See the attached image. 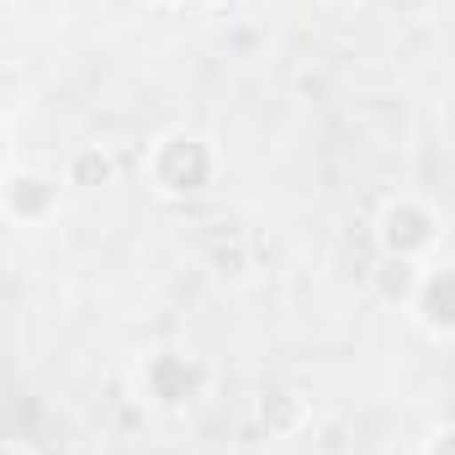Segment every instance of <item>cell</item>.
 Instances as JSON below:
<instances>
[{
  "mask_svg": "<svg viewBox=\"0 0 455 455\" xmlns=\"http://www.w3.org/2000/svg\"><path fill=\"white\" fill-rule=\"evenodd\" d=\"M154 180H159V191H170V196H196V191H207V180H212V148H207L202 138H186V132L164 138L159 154H154Z\"/></svg>",
  "mask_w": 455,
  "mask_h": 455,
  "instance_id": "6da1fadb",
  "label": "cell"
},
{
  "mask_svg": "<svg viewBox=\"0 0 455 455\" xmlns=\"http://www.w3.org/2000/svg\"><path fill=\"white\" fill-rule=\"evenodd\" d=\"M435 243V212L419 207V202H392L381 212V249L397 254V259H413L419 249Z\"/></svg>",
  "mask_w": 455,
  "mask_h": 455,
  "instance_id": "7a4b0ae2",
  "label": "cell"
},
{
  "mask_svg": "<svg viewBox=\"0 0 455 455\" xmlns=\"http://www.w3.org/2000/svg\"><path fill=\"white\" fill-rule=\"evenodd\" d=\"M0 455H5V451H0Z\"/></svg>",
  "mask_w": 455,
  "mask_h": 455,
  "instance_id": "7c38bea8",
  "label": "cell"
},
{
  "mask_svg": "<svg viewBox=\"0 0 455 455\" xmlns=\"http://www.w3.org/2000/svg\"><path fill=\"white\" fill-rule=\"evenodd\" d=\"M0 148H5V143H0Z\"/></svg>",
  "mask_w": 455,
  "mask_h": 455,
  "instance_id": "8fae6325",
  "label": "cell"
},
{
  "mask_svg": "<svg viewBox=\"0 0 455 455\" xmlns=\"http://www.w3.org/2000/svg\"><path fill=\"white\" fill-rule=\"evenodd\" d=\"M218 5H228V0H218Z\"/></svg>",
  "mask_w": 455,
  "mask_h": 455,
  "instance_id": "30bf717a",
  "label": "cell"
},
{
  "mask_svg": "<svg viewBox=\"0 0 455 455\" xmlns=\"http://www.w3.org/2000/svg\"><path fill=\"white\" fill-rule=\"evenodd\" d=\"M48 207H53V180H43V175H11L5 180V212L11 218L37 223V218H48Z\"/></svg>",
  "mask_w": 455,
  "mask_h": 455,
  "instance_id": "5b68a950",
  "label": "cell"
},
{
  "mask_svg": "<svg viewBox=\"0 0 455 455\" xmlns=\"http://www.w3.org/2000/svg\"><path fill=\"white\" fill-rule=\"evenodd\" d=\"M429 455H455V429H445V435L429 445Z\"/></svg>",
  "mask_w": 455,
  "mask_h": 455,
  "instance_id": "9c48e42d",
  "label": "cell"
},
{
  "mask_svg": "<svg viewBox=\"0 0 455 455\" xmlns=\"http://www.w3.org/2000/svg\"><path fill=\"white\" fill-rule=\"evenodd\" d=\"M259 419H265V429H270V435H291V429L307 419V408H302V397H297V392H270V397H265V408H259Z\"/></svg>",
  "mask_w": 455,
  "mask_h": 455,
  "instance_id": "52a82bcc",
  "label": "cell"
},
{
  "mask_svg": "<svg viewBox=\"0 0 455 455\" xmlns=\"http://www.w3.org/2000/svg\"><path fill=\"white\" fill-rule=\"evenodd\" d=\"M69 180H75V186H85V191H96V186H107V180H112V159H107L101 148H80V154H75V164H69Z\"/></svg>",
  "mask_w": 455,
  "mask_h": 455,
  "instance_id": "ba28073f",
  "label": "cell"
},
{
  "mask_svg": "<svg viewBox=\"0 0 455 455\" xmlns=\"http://www.w3.org/2000/svg\"><path fill=\"white\" fill-rule=\"evenodd\" d=\"M419 318L435 334H455V270H435L419 286Z\"/></svg>",
  "mask_w": 455,
  "mask_h": 455,
  "instance_id": "277c9868",
  "label": "cell"
},
{
  "mask_svg": "<svg viewBox=\"0 0 455 455\" xmlns=\"http://www.w3.org/2000/svg\"><path fill=\"white\" fill-rule=\"evenodd\" d=\"M376 291H381V302H403V297H413V291H419L413 259H397V254H387V265L376 270Z\"/></svg>",
  "mask_w": 455,
  "mask_h": 455,
  "instance_id": "8992f818",
  "label": "cell"
},
{
  "mask_svg": "<svg viewBox=\"0 0 455 455\" xmlns=\"http://www.w3.org/2000/svg\"><path fill=\"white\" fill-rule=\"evenodd\" d=\"M143 381H148V397L154 403L180 408V403H191L202 392V365L186 360V355H154L148 371H143Z\"/></svg>",
  "mask_w": 455,
  "mask_h": 455,
  "instance_id": "3957f363",
  "label": "cell"
}]
</instances>
